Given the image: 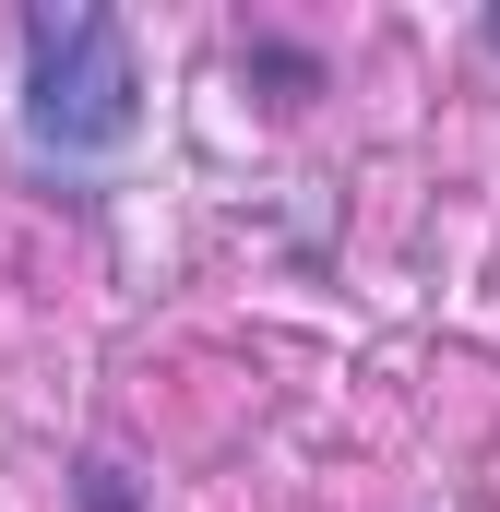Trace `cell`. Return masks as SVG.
Listing matches in <instances>:
<instances>
[{
    "label": "cell",
    "instance_id": "obj_2",
    "mask_svg": "<svg viewBox=\"0 0 500 512\" xmlns=\"http://www.w3.org/2000/svg\"><path fill=\"white\" fill-rule=\"evenodd\" d=\"M84 512H143V501H131V489H120V465H108V453L84 465Z\"/></svg>",
    "mask_w": 500,
    "mask_h": 512
},
{
    "label": "cell",
    "instance_id": "obj_1",
    "mask_svg": "<svg viewBox=\"0 0 500 512\" xmlns=\"http://www.w3.org/2000/svg\"><path fill=\"white\" fill-rule=\"evenodd\" d=\"M143 131V60L120 12H24V143L84 167Z\"/></svg>",
    "mask_w": 500,
    "mask_h": 512
}]
</instances>
